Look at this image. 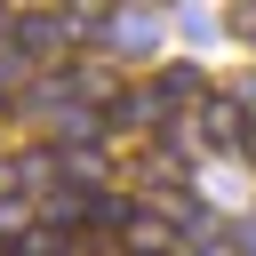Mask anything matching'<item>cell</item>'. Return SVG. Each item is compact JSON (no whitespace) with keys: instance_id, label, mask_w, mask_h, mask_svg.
<instances>
[{"instance_id":"cell-1","label":"cell","mask_w":256,"mask_h":256,"mask_svg":"<svg viewBox=\"0 0 256 256\" xmlns=\"http://www.w3.org/2000/svg\"><path fill=\"white\" fill-rule=\"evenodd\" d=\"M200 88H208V80H200L192 64H168V72H152V96H160V104H192Z\"/></svg>"}]
</instances>
